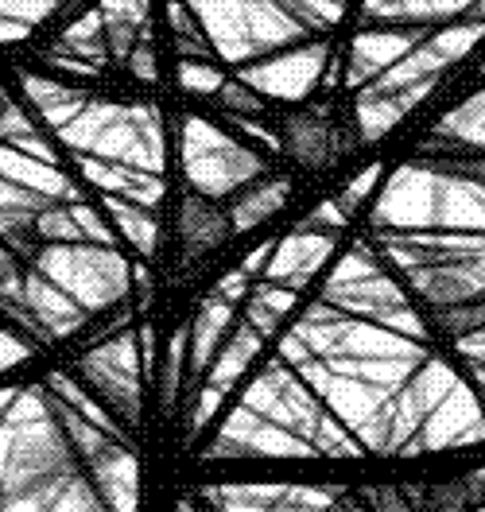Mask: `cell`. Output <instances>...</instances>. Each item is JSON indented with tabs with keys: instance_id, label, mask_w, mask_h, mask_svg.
<instances>
[{
	"instance_id": "cell-3",
	"label": "cell",
	"mask_w": 485,
	"mask_h": 512,
	"mask_svg": "<svg viewBox=\"0 0 485 512\" xmlns=\"http://www.w3.org/2000/svg\"><path fill=\"white\" fill-rule=\"evenodd\" d=\"M222 97H226L229 109H237V113H260V97L249 94V90L237 86V82H229L226 90H222Z\"/></svg>"
},
{
	"instance_id": "cell-1",
	"label": "cell",
	"mask_w": 485,
	"mask_h": 512,
	"mask_svg": "<svg viewBox=\"0 0 485 512\" xmlns=\"http://www.w3.org/2000/svg\"><path fill=\"white\" fill-rule=\"evenodd\" d=\"M280 132H284V144L303 163L315 167V163L326 160V152H330V128H326V121L319 113H291Z\"/></svg>"
},
{
	"instance_id": "cell-2",
	"label": "cell",
	"mask_w": 485,
	"mask_h": 512,
	"mask_svg": "<svg viewBox=\"0 0 485 512\" xmlns=\"http://www.w3.org/2000/svg\"><path fill=\"white\" fill-rule=\"evenodd\" d=\"M179 233L198 253V249H210V245H218L226 237V218L214 206H206V202H187L183 218H179Z\"/></svg>"
}]
</instances>
